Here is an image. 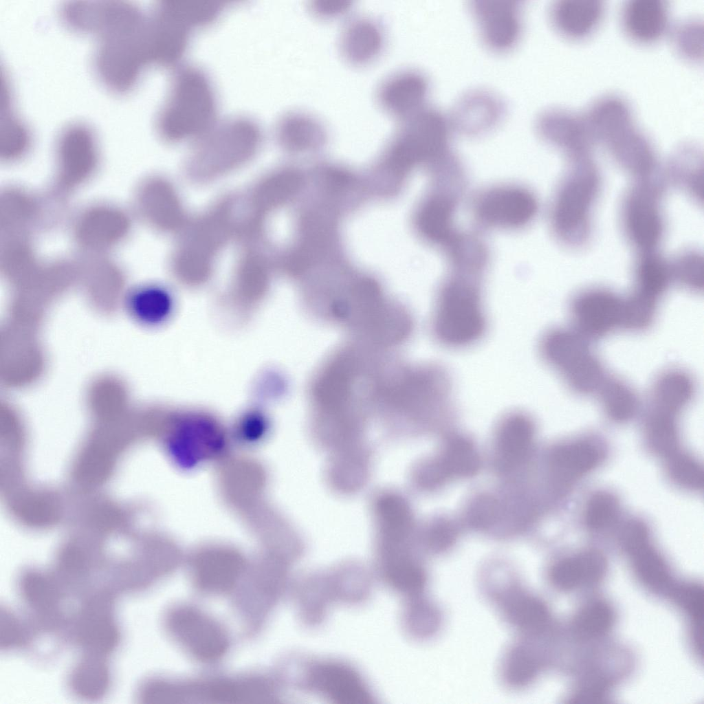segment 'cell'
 Returning <instances> with one entry per match:
<instances>
[{
	"instance_id": "10",
	"label": "cell",
	"mask_w": 704,
	"mask_h": 704,
	"mask_svg": "<svg viewBox=\"0 0 704 704\" xmlns=\"http://www.w3.org/2000/svg\"><path fill=\"white\" fill-rule=\"evenodd\" d=\"M569 308L571 327L591 342L624 330V298L610 290L582 291L573 296Z\"/></svg>"
},
{
	"instance_id": "21",
	"label": "cell",
	"mask_w": 704,
	"mask_h": 704,
	"mask_svg": "<svg viewBox=\"0 0 704 704\" xmlns=\"http://www.w3.org/2000/svg\"><path fill=\"white\" fill-rule=\"evenodd\" d=\"M344 58L354 65H367L381 54L384 44L382 26L375 19L359 16L350 20L340 38Z\"/></svg>"
},
{
	"instance_id": "24",
	"label": "cell",
	"mask_w": 704,
	"mask_h": 704,
	"mask_svg": "<svg viewBox=\"0 0 704 704\" xmlns=\"http://www.w3.org/2000/svg\"><path fill=\"white\" fill-rule=\"evenodd\" d=\"M535 433V425L527 414L516 412L500 423L497 432L498 462L504 470L519 465L528 454Z\"/></svg>"
},
{
	"instance_id": "30",
	"label": "cell",
	"mask_w": 704,
	"mask_h": 704,
	"mask_svg": "<svg viewBox=\"0 0 704 704\" xmlns=\"http://www.w3.org/2000/svg\"><path fill=\"white\" fill-rule=\"evenodd\" d=\"M50 575L28 572L22 575L19 588L23 600L41 619L47 622H58L63 593Z\"/></svg>"
},
{
	"instance_id": "9",
	"label": "cell",
	"mask_w": 704,
	"mask_h": 704,
	"mask_svg": "<svg viewBox=\"0 0 704 704\" xmlns=\"http://www.w3.org/2000/svg\"><path fill=\"white\" fill-rule=\"evenodd\" d=\"M166 624L177 642L199 661H217L228 649V637L223 628L194 607L181 606L173 609L166 617Z\"/></svg>"
},
{
	"instance_id": "38",
	"label": "cell",
	"mask_w": 704,
	"mask_h": 704,
	"mask_svg": "<svg viewBox=\"0 0 704 704\" xmlns=\"http://www.w3.org/2000/svg\"><path fill=\"white\" fill-rule=\"evenodd\" d=\"M673 43L677 52L686 60L702 61L703 57V25L698 19L681 21L673 34Z\"/></svg>"
},
{
	"instance_id": "48",
	"label": "cell",
	"mask_w": 704,
	"mask_h": 704,
	"mask_svg": "<svg viewBox=\"0 0 704 704\" xmlns=\"http://www.w3.org/2000/svg\"><path fill=\"white\" fill-rule=\"evenodd\" d=\"M456 531L454 525L447 520H440L432 529L430 542L437 550H443L454 542Z\"/></svg>"
},
{
	"instance_id": "6",
	"label": "cell",
	"mask_w": 704,
	"mask_h": 704,
	"mask_svg": "<svg viewBox=\"0 0 704 704\" xmlns=\"http://www.w3.org/2000/svg\"><path fill=\"white\" fill-rule=\"evenodd\" d=\"M148 19L151 63L177 66L193 30L199 28L195 15L182 1H161L153 6Z\"/></svg>"
},
{
	"instance_id": "28",
	"label": "cell",
	"mask_w": 704,
	"mask_h": 704,
	"mask_svg": "<svg viewBox=\"0 0 704 704\" xmlns=\"http://www.w3.org/2000/svg\"><path fill=\"white\" fill-rule=\"evenodd\" d=\"M606 562L597 551H587L562 559L552 566L550 579L553 584L563 591L598 582L604 575Z\"/></svg>"
},
{
	"instance_id": "18",
	"label": "cell",
	"mask_w": 704,
	"mask_h": 704,
	"mask_svg": "<svg viewBox=\"0 0 704 704\" xmlns=\"http://www.w3.org/2000/svg\"><path fill=\"white\" fill-rule=\"evenodd\" d=\"M620 18L630 38L641 44L652 43L667 32L669 6L661 0H629L623 4Z\"/></svg>"
},
{
	"instance_id": "3",
	"label": "cell",
	"mask_w": 704,
	"mask_h": 704,
	"mask_svg": "<svg viewBox=\"0 0 704 704\" xmlns=\"http://www.w3.org/2000/svg\"><path fill=\"white\" fill-rule=\"evenodd\" d=\"M591 342L573 327H557L542 336L539 352L571 391L596 397L612 374Z\"/></svg>"
},
{
	"instance_id": "20",
	"label": "cell",
	"mask_w": 704,
	"mask_h": 704,
	"mask_svg": "<svg viewBox=\"0 0 704 704\" xmlns=\"http://www.w3.org/2000/svg\"><path fill=\"white\" fill-rule=\"evenodd\" d=\"M622 540L643 581L653 587L664 586L668 582V572L663 560L650 544L647 526L641 521H630L622 531Z\"/></svg>"
},
{
	"instance_id": "33",
	"label": "cell",
	"mask_w": 704,
	"mask_h": 704,
	"mask_svg": "<svg viewBox=\"0 0 704 704\" xmlns=\"http://www.w3.org/2000/svg\"><path fill=\"white\" fill-rule=\"evenodd\" d=\"M596 398L607 417L616 423L632 419L640 405L639 395L633 387L613 374Z\"/></svg>"
},
{
	"instance_id": "16",
	"label": "cell",
	"mask_w": 704,
	"mask_h": 704,
	"mask_svg": "<svg viewBox=\"0 0 704 704\" xmlns=\"http://www.w3.org/2000/svg\"><path fill=\"white\" fill-rule=\"evenodd\" d=\"M308 688L343 703H363L373 698L364 681L350 666L334 661L316 662L309 666Z\"/></svg>"
},
{
	"instance_id": "45",
	"label": "cell",
	"mask_w": 704,
	"mask_h": 704,
	"mask_svg": "<svg viewBox=\"0 0 704 704\" xmlns=\"http://www.w3.org/2000/svg\"><path fill=\"white\" fill-rule=\"evenodd\" d=\"M677 600L696 624L702 622L703 614V591L698 585H686L676 592Z\"/></svg>"
},
{
	"instance_id": "37",
	"label": "cell",
	"mask_w": 704,
	"mask_h": 704,
	"mask_svg": "<svg viewBox=\"0 0 704 704\" xmlns=\"http://www.w3.org/2000/svg\"><path fill=\"white\" fill-rule=\"evenodd\" d=\"M589 195V184L586 181L571 184L565 188L556 208V217L560 227L571 228L582 218Z\"/></svg>"
},
{
	"instance_id": "43",
	"label": "cell",
	"mask_w": 704,
	"mask_h": 704,
	"mask_svg": "<svg viewBox=\"0 0 704 704\" xmlns=\"http://www.w3.org/2000/svg\"><path fill=\"white\" fill-rule=\"evenodd\" d=\"M670 456L669 471L675 481L692 490L703 488V468L696 461L686 454L676 452Z\"/></svg>"
},
{
	"instance_id": "40",
	"label": "cell",
	"mask_w": 704,
	"mask_h": 704,
	"mask_svg": "<svg viewBox=\"0 0 704 704\" xmlns=\"http://www.w3.org/2000/svg\"><path fill=\"white\" fill-rule=\"evenodd\" d=\"M538 661L534 653L524 647L513 649L507 657L505 676L514 687H523L533 681L538 670Z\"/></svg>"
},
{
	"instance_id": "49",
	"label": "cell",
	"mask_w": 704,
	"mask_h": 704,
	"mask_svg": "<svg viewBox=\"0 0 704 704\" xmlns=\"http://www.w3.org/2000/svg\"><path fill=\"white\" fill-rule=\"evenodd\" d=\"M604 691V683L602 679H591L580 689L578 692L575 694L574 698L578 702L595 701L602 696Z\"/></svg>"
},
{
	"instance_id": "14",
	"label": "cell",
	"mask_w": 704,
	"mask_h": 704,
	"mask_svg": "<svg viewBox=\"0 0 704 704\" xmlns=\"http://www.w3.org/2000/svg\"><path fill=\"white\" fill-rule=\"evenodd\" d=\"M470 9L481 37L490 48L503 52L517 43L522 30L521 6L518 1H474Z\"/></svg>"
},
{
	"instance_id": "25",
	"label": "cell",
	"mask_w": 704,
	"mask_h": 704,
	"mask_svg": "<svg viewBox=\"0 0 704 704\" xmlns=\"http://www.w3.org/2000/svg\"><path fill=\"white\" fill-rule=\"evenodd\" d=\"M601 459L598 446L588 441H578L553 449L549 465L553 478L565 484L592 470Z\"/></svg>"
},
{
	"instance_id": "35",
	"label": "cell",
	"mask_w": 704,
	"mask_h": 704,
	"mask_svg": "<svg viewBox=\"0 0 704 704\" xmlns=\"http://www.w3.org/2000/svg\"><path fill=\"white\" fill-rule=\"evenodd\" d=\"M451 201L438 196L427 201L419 210L417 223L421 234L438 243H448L453 240Z\"/></svg>"
},
{
	"instance_id": "42",
	"label": "cell",
	"mask_w": 704,
	"mask_h": 704,
	"mask_svg": "<svg viewBox=\"0 0 704 704\" xmlns=\"http://www.w3.org/2000/svg\"><path fill=\"white\" fill-rule=\"evenodd\" d=\"M630 223L637 240L644 245L653 243L659 231L658 217L654 210L642 201H636L630 210Z\"/></svg>"
},
{
	"instance_id": "26",
	"label": "cell",
	"mask_w": 704,
	"mask_h": 704,
	"mask_svg": "<svg viewBox=\"0 0 704 704\" xmlns=\"http://www.w3.org/2000/svg\"><path fill=\"white\" fill-rule=\"evenodd\" d=\"M479 466V456L474 445L463 437L454 436L446 443L427 472L437 485H441L451 477L472 476Z\"/></svg>"
},
{
	"instance_id": "19",
	"label": "cell",
	"mask_w": 704,
	"mask_h": 704,
	"mask_svg": "<svg viewBox=\"0 0 704 704\" xmlns=\"http://www.w3.org/2000/svg\"><path fill=\"white\" fill-rule=\"evenodd\" d=\"M550 19L556 30L573 40L593 34L602 23L604 1L595 0H559L550 8Z\"/></svg>"
},
{
	"instance_id": "15",
	"label": "cell",
	"mask_w": 704,
	"mask_h": 704,
	"mask_svg": "<svg viewBox=\"0 0 704 704\" xmlns=\"http://www.w3.org/2000/svg\"><path fill=\"white\" fill-rule=\"evenodd\" d=\"M429 82L415 69L397 72L379 85L376 98L381 108L402 121L426 107Z\"/></svg>"
},
{
	"instance_id": "47",
	"label": "cell",
	"mask_w": 704,
	"mask_h": 704,
	"mask_svg": "<svg viewBox=\"0 0 704 704\" xmlns=\"http://www.w3.org/2000/svg\"><path fill=\"white\" fill-rule=\"evenodd\" d=\"M353 1L347 0H311L309 10L316 16L322 19L342 16L351 8Z\"/></svg>"
},
{
	"instance_id": "5",
	"label": "cell",
	"mask_w": 704,
	"mask_h": 704,
	"mask_svg": "<svg viewBox=\"0 0 704 704\" xmlns=\"http://www.w3.org/2000/svg\"><path fill=\"white\" fill-rule=\"evenodd\" d=\"M400 122L388 149L393 168L406 170L446 155L451 124L440 111L425 107Z\"/></svg>"
},
{
	"instance_id": "13",
	"label": "cell",
	"mask_w": 704,
	"mask_h": 704,
	"mask_svg": "<svg viewBox=\"0 0 704 704\" xmlns=\"http://www.w3.org/2000/svg\"><path fill=\"white\" fill-rule=\"evenodd\" d=\"M76 639L87 654L106 657L117 646L119 632L108 593L95 594L84 602L78 615Z\"/></svg>"
},
{
	"instance_id": "31",
	"label": "cell",
	"mask_w": 704,
	"mask_h": 704,
	"mask_svg": "<svg viewBox=\"0 0 704 704\" xmlns=\"http://www.w3.org/2000/svg\"><path fill=\"white\" fill-rule=\"evenodd\" d=\"M241 562L235 558L210 556L197 563L192 578L201 591L220 594L233 588L241 576Z\"/></svg>"
},
{
	"instance_id": "2",
	"label": "cell",
	"mask_w": 704,
	"mask_h": 704,
	"mask_svg": "<svg viewBox=\"0 0 704 704\" xmlns=\"http://www.w3.org/2000/svg\"><path fill=\"white\" fill-rule=\"evenodd\" d=\"M217 113L215 91L206 72L195 66L179 67L173 74L155 126L169 142L199 139L217 124Z\"/></svg>"
},
{
	"instance_id": "8",
	"label": "cell",
	"mask_w": 704,
	"mask_h": 704,
	"mask_svg": "<svg viewBox=\"0 0 704 704\" xmlns=\"http://www.w3.org/2000/svg\"><path fill=\"white\" fill-rule=\"evenodd\" d=\"M65 197L53 190L34 194L18 187L6 188L1 198V228L5 235L29 236L34 230L48 228L63 214Z\"/></svg>"
},
{
	"instance_id": "23",
	"label": "cell",
	"mask_w": 704,
	"mask_h": 704,
	"mask_svg": "<svg viewBox=\"0 0 704 704\" xmlns=\"http://www.w3.org/2000/svg\"><path fill=\"white\" fill-rule=\"evenodd\" d=\"M536 126L544 139L569 149H581L592 139L583 115L564 108L544 110Z\"/></svg>"
},
{
	"instance_id": "11",
	"label": "cell",
	"mask_w": 704,
	"mask_h": 704,
	"mask_svg": "<svg viewBox=\"0 0 704 704\" xmlns=\"http://www.w3.org/2000/svg\"><path fill=\"white\" fill-rule=\"evenodd\" d=\"M173 703H249L273 697L269 683L260 678L220 679L175 682L170 686Z\"/></svg>"
},
{
	"instance_id": "34",
	"label": "cell",
	"mask_w": 704,
	"mask_h": 704,
	"mask_svg": "<svg viewBox=\"0 0 704 704\" xmlns=\"http://www.w3.org/2000/svg\"><path fill=\"white\" fill-rule=\"evenodd\" d=\"M503 607L509 620L525 632H540L548 624L549 613L546 605L529 594L512 592L505 597Z\"/></svg>"
},
{
	"instance_id": "17",
	"label": "cell",
	"mask_w": 704,
	"mask_h": 704,
	"mask_svg": "<svg viewBox=\"0 0 704 704\" xmlns=\"http://www.w3.org/2000/svg\"><path fill=\"white\" fill-rule=\"evenodd\" d=\"M537 210L534 196L518 187L492 190L478 203L477 211L486 223L502 227L517 228L529 223Z\"/></svg>"
},
{
	"instance_id": "29",
	"label": "cell",
	"mask_w": 704,
	"mask_h": 704,
	"mask_svg": "<svg viewBox=\"0 0 704 704\" xmlns=\"http://www.w3.org/2000/svg\"><path fill=\"white\" fill-rule=\"evenodd\" d=\"M279 142L292 151H305L322 144L327 138L326 127L316 117L293 111L282 116L275 127Z\"/></svg>"
},
{
	"instance_id": "22",
	"label": "cell",
	"mask_w": 704,
	"mask_h": 704,
	"mask_svg": "<svg viewBox=\"0 0 704 704\" xmlns=\"http://www.w3.org/2000/svg\"><path fill=\"white\" fill-rule=\"evenodd\" d=\"M503 110V103L495 95L474 91L464 95L458 101L450 122L451 126L464 133H482L497 124Z\"/></svg>"
},
{
	"instance_id": "12",
	"label": "cell",
	"mask_w": 704,
	"mask_h": 704,
	"mask_svg": "<svg viewBox=\"0 0 704 704\" xmlns=\"http://www.w3.org/2000/svg\"><path fill=\"white\" fill-rule=\"evenodd\" d=\"M129 214L118 206L99 204L87 207L76 218L73 234L83 254H105L129 233Z\"/></svg>"
},
{
	"instance_id": "27",
	"label": "cell",
	"mask_w": 704,
	"mask_h": 704,
	"mask_svg": "<svg viewBox=\"0 0 704 704\" xmlns=\"http://www.w3.org/2000/svg\"><path fill=\"white\" fill-rule=\"evenodd\" d=\"M123 305L133 321L148 327L162 324L173 310L170 294L153 285H142L129 289L124 296Z\"/></svg>"
},
{
	"instance_id": "36",
	"label": "cell",
	"mask_w": 704,
	"mask_h": 704,
	"mask_svg": "<svg viewBox=\"0 0 704 704\" xmlns=\"http://www.w3.org/2000/svg\"><path fill=\"white\" fill-rule=\"evenodd\" d=\"M5 113H2L1 129V157L8 162L23 157L31 146L28 129L12 112L8 84L6 83Z\"/></svg>"
},
{
	"instance_id": "32",
	"label": "cell",
	"mask_w": 704,
	"mask_h": 704,
	"mask_svg": "<svg viewBox=\"0 0 704 704\" xmlns=\"http://www.w3.org/2000/svg\"><path fill=\"white\" fill-rule=\"evenodd\" d=\"M106 657L85 653L74 667L69 683L72 692L82 698L96 700L107 692L110 673Z\"/></svg>"
},
{
	"instance_id": "1",
	"label": "cell",
	"mask_w": 704,
	"mask_h": 704,
	"mask_svg": "<svg viewBox=\"0 0 704 704\" xmlns=\"http://www.w3.org/2000/svg\"><path fill=\"white\" fill-rule=\"evenodd\" d=\"M89 34L98 41L92 61L99 81L114 94L131 91L151 63L148 15L129 1H99Z\"/></svg>"
},
{
	"instance_id": "7",
	"label": "cell",
	"mask_w": 704,
	"mask_h": 704,
	"mask_svg": "<svg viewBox=\"0 0 704 704\" xmlns=\"http://www.w3.org/2000/svg\"><path fill=\"white\" fill-rule=\"evenodd\" d=\"M55 153L53 190L65 196L90 179L97 169L99 151L94 131L83 122L67 124L57 137Z\"/></svg>"
},
{
	"instance_id": "4",
	"label": "cell",
	"mask_w": 704,
	"mask_h": 704,
	"mask_svg": "<svg viewBox=\"0 0 704 704\" xmlns=\"http://www.w3.org/2000/svg\"><path fill=\"white\" fill-rule=\"evenodd\" d=\"M432 329L437 340L452 349L472 346L487 330V318L478 285L453 278L441 287L435 302Z\"/></svg>"
},
{
	"instance_id": "44",
	"label": "cell",
	"mask_w": 704,
	"mask_h": 704,
	"mask_svg": "<svg viewBox=\"0 0 704 704\" xmlns=\"http://www.w3.org/2000/svg\"><path fill=\"white\" fill-rule=\"evenodd\" d=\"M28 635L25 627L9 610H1V648H11L25 644Z\"/></svg>"
},
{
	"instance_id": "46",
	"label": "cell",
	"mask_w": 704,
	"mask_h": 704,
	"mask_svg": "<svg viewBox=\"0 0 704 704\" xmlns=\"http://www.w3.org/2000/svg\"><path fill=\"white\" fill-rule=\"evenodd\" d=\"M468 515L471 525L478 528L486 527L496 519V503L491 498H480L472 506Z\"/></svg>"
},
{
	"instance_id": "39",
	"label": "cell",
	"mask_w": 704,
	"mask_h": 704,
	"mask_svg": "<svg viewBox=\"0 0 704 704\" xmlns=\"http://www.w3.org/2000/svg\"><path fill=\"white\" fill-rule=\"evenodd\" d=\"M613 622V613L609 606L602 602H593L578 613L574 627L579 635L593 637L606 632Z\"/></svg>"
},
{
	"instance_id": "41",
	"label": "cell",
	"mask_w": 704,
	"mask_h": 704,
	"mask_svg": "<svg viewBox=\"0 0 704 704\" xmlns=\"http://www.w3.org/2000/svg\"><path fill=\"white\" fill-rule=\"evenodd\" d=\"M618 510L619 503L613 495L608 492L595 494L586 505V523L595 530L606 528L614 521Z\"/></svg>"
}]
</instances>
